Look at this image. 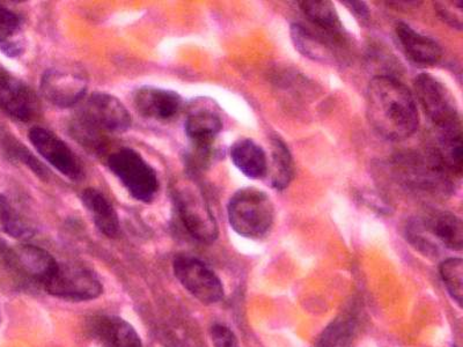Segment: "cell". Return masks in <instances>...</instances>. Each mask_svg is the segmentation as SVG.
<instances>
[{"label":"cell","instance_id":"7c38bea8","mask_svg":"<svg viewBox=\"0 0 463 347\" xmlns=\"http://www.w3.org/2000/svg\"><path fill=\"white\" fill-rule=\"evenodd\" d=\"M41 90L44 98L60 108L77 105L87 92V82L78 74L48 70L41 78Z\"/></svg>","mask_w":463,"mask_h":347},{"label":"cell","instance_id":"277c9868","mask_svg":"<svg viewBox=\"0 0 463 347\" xmlns=\"http://www.w3.org/2000/svg\"><path fill=\"white\" fill-rule=\"evenodd\" d=\"M174 200L185 230L203 243L218 238V225L201 189L193 182L181 181L174 188Z\"/></svg>","mask_w":463,"mask_h":347},{"label":"cell","instance_id":"9c48e42d","mask_svg":"<svg viewBox=\"0 0 463 347\" xmlns=\"http://www.w3.org/2000/svg\"><path fill=\"white\" fill-rule=\"evenodd\" d=\"M81 121L95 130L123 134L130 129L132 118L127 107L114 95L93 93L82 109Z\"/></svg>","mask_w":463,"mask_h":347},{"label":"cell","instance_id":"7402d4cb","mask_svg":"<svg viewBox=\"0 0 463 347\" xmlns=\"http://www.w3.org/2000/svg\"><path fill=\"white\" fill-rule=\"evenodd\" d=\"M26 51L22 20L14 12L0 7V52L10 58H18Z\"/></svg>","mask_w":463,"mask_h":347},{"label":"cell","instance_id":"4316f807","mask_svg":"<svg viewBox=\"0 0 463 347\" xmlns=\"http://www.w3.org/2000/svg\"><path fill=\"white\" fill-rule=\"evenodd\" d=\"M355 332V324L351 318H338L322 334L316 347H347Z\"/></svg>","mask_w":463,"mask_h":347},{"label":"cell","instance_id":"ac0fdd59","mask_svg":"<svg viewBox=\"0 0 463 347\" xmlns=\"http://www.w3.org/2000/svg\"><path fill=\"white\" fill-rule=\"evenodd\" d=\"M231 159L234 166L248 179L260 180L267 175L266 152L251 139H240L231 147Z\"/></svg>","mask_w":463,"mask_h":347},{"label":"cell","instance_id":"44dd1931","mask_svg":"<svg viewBox=\"0 0 463 347\" xmlns=\"http://www.w3.org/2000/svg\"><path fill=\"white\" fill-rule=\"evenodd\" d=\"M81 202L90 216L95 226L103 235L115 238L119 233V220L111 202L95 189H86L81 195Z\"/></svg>","mask_w":463,"mask_h":347},{"label":"cell","instance_id":"ba28073f","mask_svg":"<svg viewBox=\"0 0 463 347\" xmlns=\"http://www.w3.org/2000/svg\"><path fill=\"white\" fill-rule=\"evenodd\" d=\"M45 291L56 297L65 300H94L103 291L100 280L86 268L60 266L51 278L43 284Z\"/></svg>","mask_w":463,"mask_h":347},{"label":"cell","instance_id":"9a60e30c","mask_svg":"<svg viewBox=\"0 0 463 347\" xmlns=\"http://www.w3.org/2000/svg\"><path fill=\"white\" fill-rule=\"evenodd\" d=\"M299 6L306 18L316 26L318 33L328 37L336 47H345L347 42V33L332 2L306 0V2H299Z\"/></svg>","mask_w":463,"mask_h":347},{"label":"cell","instance_id":"e0dca14e","mask_svg":"<svg viewBox=\"0 0 463 347\" xmlns=\"http://www.w3.org/2000/svg\"><path fill=\"white\" fill-rule=\"evenodd\" d=\"M289 35L301 55L321 63H332L335 61L334 48L337 47L321 33L314 32L301 23H292Z\"/></svg>","mask_w":463,"mask_h":347},{"label":"cell","instance_id":"4dcf8cb0","mask_svg":"<svg viewBox=\"0 0 463 347\" xmlns=\"http://www.w3.org/2000/svg\"><path fill=\"white\" fill-rule=\"evenodd\" d=\"M350 14L363 24L369 23L371 18V11L366 3L364 2H343Z\"/></svg>","mask_w":463,"mask_h":347},{"label":"cell","instance_id":"d6986e66","mask_svg":"<svg viewBox=\"0 0 463 347\" xmlns=\"http://www.w3.org/2000/svg\"><path fill=\"white\" fill-rule=\"evenodd\" d=\"M425 230L431 233L442 246L449 250L461 251L463 247V224L460 218L449 212H432L421 222Z\"/></svg>","mask_w":463,"mask_h":347},{"label":"cell","instance_id":"6da1fadb","mask_svg":"<svg viewBox=\"0 0 463 347\" xmlns=\"http://www.w3.org/2000/svg\"><path fill=\"white\" fill-rule=\"evenodd\" d=\"M366 113L376 134L388 140H403L420 124L415 97L407 86L390 76L374 77L367 87Z\"/></svg>","mask_w":463,"mask_h":347},{"label":"cell","instance_id":"4fadbf2b","mask_svg":"<svg viewBox=\"0 0 463 347\" xmlns=\"http://www.w3.org/2000/svg\"><path fill=\"white\" fill-rule=\"evenodd\" d=\"M395 35L401 51L412 65L430 68L439 63L442 49L431 37L421 34L403 22L396 23Z\"/></svg>","mask_w":463,"mask_h":347},{"label":"cell","instance_id":"8992f818","mask_svg":"<svg viewBox=\"0 0 463 347\" xmlns=\"http://www.w3.org/2000/svg\"><path fill=\"white\" fill-rule=\"evenodd\" d=\"M174 274L190 295L204 305L218 304L224 297L222 280L204 262L180 255L174 259Z\"/></svg>","mask_w":463,"mask_h":347},{"label":"cell","instance_id":"83f0119b","mask_svg":"<svg viewBox=\"0 0 463 347\" xmlns=\"http://www.w3.org/2000/svg\"><path fill=\"white\" fill-rule=\"evenodd\" d=\"M462 2H437L434 3V8L442 22L458 31H462Z\"/></svg>","mask_w":463,"mask_h":347},{"label":"cell","instance_id":"7a4b0ae2","mask_svg":"<svg viewBox=\"0 0 463 347\" xmlns=\"http://www.w3.org/2000/svg\"><path fill=\"white\" fill-rule=\"evenodd\" d=\"M229 221L235 233L259 239L271 229L275 208L267 192L256 188L238 190L227 206Z\"/></svg>","mask_w":463,"mask_h":347},{"label":"cell","instance_id":"8fae6325","mask_svg":"<svg viewBox=\"0 0 463 347\" xmlns=\"http://www.w3.org/2000/svg\"><path fill=\"white\" fill-rule=\"evenodd\" d=\"M0 109L22 122L31 121L37 110L34 92L5 70H0Z\"/></svg>","mask_w":463,"mask_h":347},{"label":"cell","instance_id":"ffe728a7","mask_svg":"<svg viewBox=\"0 0 463 347\" xmlns=\"http://www.w3.org/2000/svg\"><path fill=\"white\" fill-rule=\"evenodd\" d=\"M95 333L110 347H142L139 334L129 322L121 317L106 315L94 321Z\"/></svg>","mask_w":463,"mask_h":347},{"label":"cell","instance_id":"cb8c5ba5","mask_svg":"<svg viewBox=\"0 0 463 347\" xmlns=\"http://www.w3.org/2000/svg\"><path fill=\"white\" fill-rule=\"evenodd\" d=\"M433 151L449 174L461 177L462 127L456 130L437 131V145Z\"/></svg>","mask_w":463,"mask_h":347},{"label":"cell","instance_id":"484cf974","mask_svg":"<svg viewBox=\"0 0 463 347\" xmlns=\"http://www.w3.org/2000/svg\"><path fill=\"white\" fill-rule=\"evenodd\" d=\"M439 274L450 297L461 307L463 299V260L458 258L445 259L440 264Z\"/></svg>","mask_w":463,"mask_h":347},{"label":"cell","instance_id":"f546056e","mask_svg":"<svg viewBox=\"0 0 463 347\" xmlns=\"http://www.w3.org/2000/svg\"><path fill=\"white\" fill-rule=\"evenodd\" d=\"M210 334L214 347H240L237 336L225 325H213Z\"/></svg>","mask_w":463,"mask_h":347},{"label":"cell","instance_id":"30bf717a","mask_svg":"<svg viewBox=\"0 0 463 347\" xmlns=\"http://www.w3.org/2000/svg\"><path fill=\"white\" fill-rule=\"evenodd\" d=\"M28 137L40 155L69 180L78 182L84 179L85 171L80 159L55 134L43 127H33Z\"/></svg>","mask_w":463,"mask_h":347},{"label":"cell","instance_id":"3957f363","mask_svg":"<svg viewBox=\"0 0 463 347\" xmlns=\"http://www.w3.org/2000/svg\"><path fill=\"white\" fill-rule=\"evenodd\" d=\"M413 86L421 109L437 131L461 129L456 97L445 84L432 74L420 73Z\"/></svg>","mask_w":463,"mask_h":347},{"label":"cell","instance_id":"5bb4252c","mask_svg":"<svg viewBox=\"0 0 463 347\" xmlns=\"http://www.w3.org/2000/svg\"><path fill=\"white\" fill-rule=\"evenodd\" d=\"M135 108L144 117L167 121L179 113L182 98L171 89L145 86L134 93Z\"/></svg>","mask_w":463,"mask_h":347},{"label":"cell","instance_id":"603a6c76","mask_svg":"<svg viewBox=\"0 0 463 347\" xmlns=\"http://www.w3.org/2000/svg\"><path fill=\"white\" fill-rule=\"evenodd\" d=\"M271 187L283 192L295 176V164L288 145L279 136L271 138Z\"/></svg>","mask_w":463,"mask_h":347},{"label":"cell","instance_id":"d4e9b609","mask_svg":"<svg viewBox=\"0 0 463 347\" xmlns=\"http://www.w3.org/2000/svg\"><path fill=\"white\" fill-rule=\"evenodd\" d=\"M0 233L18 239H27L35 233L32 225L3 195H0Z\"/></svg>","mask_w":463,"mask_h":347},{"label":"cell","instance_id":"2e32d148","mask_svg":"<svg viewBox=\"0 0 463 347\" xmlns=\"http://www.w3.org/2000/svg\"><path fill=\"white\" fill-rule=\"evenodd\" d=\"M184 127L192 146L213 147L222 130V121L216 110L202 105L188 114Z\"/></svg>","mask_w":463,"mask_h":347},{"label":"cell","instance_id":"52a82bcc","mask_svg":"<svg viewBox=\"0 0 463 347\" xmlns=\"http://www.w3.org/2000/svg\"><path fill=\"white\" fill-rule=\"evenodd\" d=\"M0 256L8 270L32 283L44 284L58 267L56 259L43 248L32 245L11 247L3 242Z\"/></svg>","mask_w":463,"mask_h":347},{"label":"cell","instance_id":"5b68a950","mask_svg":"<svg viewBox=\"0 0 463 347\" xmlns=\"http://www.w3.org/2000/svg\"><path fill=\"white\" fill-rule=\"evenodd\" d=\"M109 166L130 195L139 202H150L159 190L155 168L131 148H121L109 156Z\"/></svg>","mask_w":463,"mask_h":347},{"label":"cell","instance_id":"f1b7e54d","mask_svg":"<svg viewBox=\"0 0 463 347\" xmlns=\"http://www.w3.org/2000/svg\"><path fill=\"white\" fill-rule=\"evenodd\" d=\"M7 144H10L8 145L7 151L11 155H14L16 159L22 160L33 172H35L37 175L44 179L45 175H47V171H45L43 166H41L39 161L35 159V156H33L31 152L26 150V147L22 146L19 143H14V140H12V143L7 142Z\"/></svg>","mask_w":463,"mask_h":347}]
</instances>
